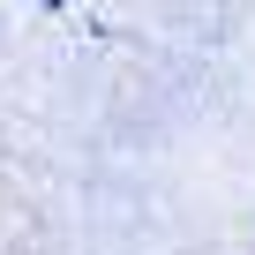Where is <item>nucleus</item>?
Wrapping results in <instances>:
<instances>
[{
	"instance_id": "nucleus-1",
	"label": "nucleus",
	"mask_w": 255,
	"mask_h": 255,
	"mask_svg": "<svg viewBox=\"0 0 255 255\" xmlns=\"http://www.w3.org/2000/svg\"><path fill=\"white\" fill-rule=\"evenodd\" d=\"M38 8H53V15H60V8H68V0H38Z\"/></svg>"
}]
</instances>
